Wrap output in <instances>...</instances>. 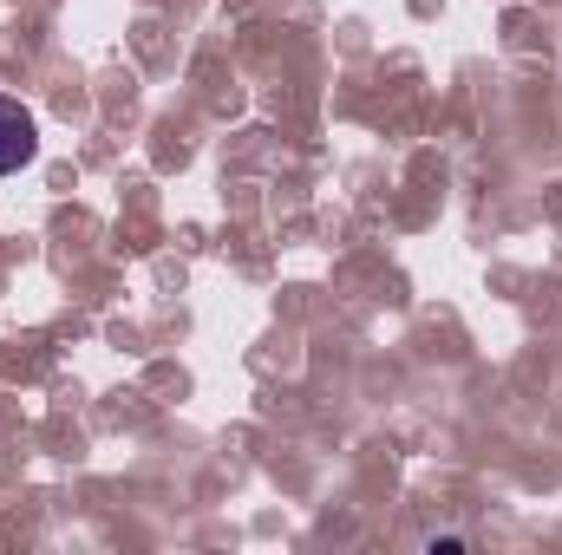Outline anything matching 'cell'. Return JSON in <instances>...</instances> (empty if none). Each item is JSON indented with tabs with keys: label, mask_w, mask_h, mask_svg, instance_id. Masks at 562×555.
Here are the masks:
<instances>
[{
	"label": "cell",
	"mask_w": 562,
	"mask_h": 555,
	"mask_svg": "<svg viewBox=\"0 0 562 555\" xmlns=\"http://www.w3.org/2000/svg\"><path fill=\"white\" fill-rule=\"evenodd\" d=\"M33 157H40V125H33V112L0 92V177L26 170Z\"/></svg>",
	"instance_id": "cell-1"
}]
</instances>
